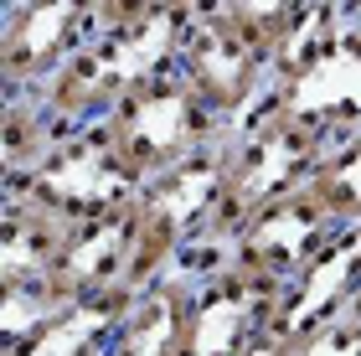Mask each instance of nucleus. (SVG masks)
<instances>
[{"label": "nucleus", "instance_id": "obj_1", "mask_svg": "<svg viewBox=\"0 0 361 356\" xmlns=\"http://www.w3.org/2000/svg\"><path fill=\"white\" fill-rule=\"evenodd\" d=\"M196 16H202V0H160L124 21H104L98 37L42 88L47 109L62 124H93L135 88L180 73V52Z\"/></svg>", "mask_w": 361, "mask_h": 356}, {"label": "nucleus", "instance_id": "obj_2", "mask_svg": "<svg viewBox=\"0 0 361 356\" xmlns=\"http://www.w3.org/2000/svg\"><path fill=\"white\" fill-rule=\"evenodd\" d=\"M227 150L233 135L196 150L191 160L150 176L135 197V264H129L124 295L135 300L150 284L171 279L180 269H207L217 264V212H222V186H227Z\"/></svg>", "mask_w": 361, "mask_h": 356}, {"label": "nucleus", "instance_id": "obj_3", "mask_svg": "<svg viewBox=\"0 0 361 356\" xmlns=\"http://www.w3.org/2000/svg\"><path fill=\"white\" fill-rule=\"evenodd\" d=\"M264 109L310 124L325 140L361 129V16L356 0H320L300 42L274 62Z\"/></svg>", "mask_w": 361, "mask_h": 356}, {"label": "nucleus", "instance_id": "obj_4", "mask_svg": "<svg viewBox=\"0 0 361 356\" xmlns=\"http://www.w3.org/2000/svg\"><path fill=\"white\" fill-rule=\"evenodd\" d=\"M331 150V140L315 135L310 124H294L274 109H258L233 129V150H227V186H222V212H217V238L212 248H222L243 222L264 207L294 197L315 181L320 160Z\"/></svg>", "mask_w": 361, "mask_h": 356}, {"label": "nucleus", "instance_id": "obj_5", "mask_svg": "<svg viewBox=\"0 0 361 356\" xmlns=\"http://www.w3.org/2000/svg\"><path fill=\"white\" fill-rule=\"evenodd\" d=\"M140 186L145 181L114 150L104 119L73 124L26 176H6L0 181L6 197H26L62 222H93V217L124 212V207H135Z\"/></svg>", "mask_w": 361, "mask_h": 356}, {"label": "nucleus", "instance_id": "obj_6", "mask_svg": "<svg viewBox=\"0 0 361 356\" xmlns=\"http://www.w3.org/2000/svg\"><path fill=\"white\" fill-rule=\"evenodd\" d=\"M104 129L140 181H150V176L191 160L196 150L217 145L222 135H233L180 73L160 78V83H145L129 99H119L104 114Z\"/></svg>", "mask_w": 361, "mask_h": 356}, {"label": "nucleus", "instance_id": "obj_7", "mask_svg": "<svg viewBox=\"0 0 361 356\" xmlns=\"http://www.w3.org/2000/svg\"><path fill=\"white\" fill-rule=\"evenodd\" d=\"M180 78L202 93L207 109L227 129H238L248 114L264 109L269 83H274V57L258 52L212 0H202V16H196L186 52H180Z\"/></svg>", "mask_w": 361, "mask_h": 356}, {"label": "nucleus", "instance_id": "obj_8", "mask_svg": "<svg viewBox=\"0 0 361 356\" xmlns=\"http://www.w3.org/2000/svg\"><path fill=\"white\" fill-rule=\"evenodd\" d=\"M336 228H341V222L325 212V202L305 186V191H294V197L264 207V212H253L217 253H222L227 269L243 274V279L284 295V289L305 274L310 258L331 243Z\"/></svg>", "mask_w": 361, "mask_h": 356}, {"label": "nucleus", "instance_id": "obj_9", "mask_svg": "<svg viewBox=\"0 0 361 356\" xmlns=\"http://www.w3.org/2000/svg\"><path fill=\"white\" fill-rule=\"evenodd\" d=\"M104 26V0H6L0 78L6 88H47Z\"/></svg>", "mask_w": 361, "mask_h": 356}, {"label": "nucleus", "instance_id": "obj_10", "mask_svg": "<svg viewBox=\"0 0 361 356\" xmlns=\"http://www.w3.org/2000/svg\"><path fill=\"white\" fill-rule=\"evenodd\" d=\"M279 295L238 269L212 264L191 274V310H186V341L180 356H248L269 336Z\"/></svg>", "mask_w": 361, "mask_h": 356}, {"label": "nucleus", "instance_id": "obj_11", "mask_svg": "<svg viewBox=\"0 0 361 356\" xmlns=\"http://www.w3.org/2000/svg\"><path fill=\"white\" fill-rule=\"evenodd\" d=\"M356 300H361V222H341L331 243L305 264V274L279 295L269 331L294 346L305 336L346 320Z\"/></svg>", "mask_w": 361, "mask_h": 356}, {"label": "nucleus", "instance_id": "obj_12", "mask_svg": "<svg viewBox=\"0 0 361 356\" xmlns=\"http://www.w3.org/2000/svg\"><path fill=\"white\" fill-rule=\"evenodd\" d=\"M129 264H135V207L93 222H73L62 238V253L47 274L42 295L52 305H83L104 295H124Z\"/></svg>", "mask_w": 361, "mask_h": 356}, {"label": "nucleus", "instance_id": "obj_13", "mask_svg": "<svg viewBox=\"0 0 361 356\" xmlns=\"http://www.w3.org/2000/svg\"><path fill=\"white\" fill-rule=\"evenodd\" d=\"M73 222L52 217L47 207L26 197H6L0 212V295H21V289H42L52 274L62 238Z\"/></svg>", "mask_w": 361, "mask_h": 356}, {"label": "nucleus", "instance_id": "obj_14", "mask_svg": "<svg viewBox=\"0 0 361 356\" xmlns=\"http://www.w3.org/2000/svg\"><path fill=\"white\" fill-rule=\"evenodd\" d=\"M129 310V295H104L83 305H57L16 341H0V356H104L119 320Z\"/></svg>", "mask_w": 361, "mask_h": 356}, {"label": "nucleus", "instance_id": "obj_15", "mask_svg": "<svg viewBox=\"0 0 361 356\" xmlns=\"http://www.w3.org/2000/svg\"><path fill=\"white\" fill-rule=\"evenodd\" d=\"M186 310H191V274H171V279L150 284L145 295L129 300L104 356H180Z\"/></svg>", "mask_w": 361, "mask_h": 356}, {"label": "nucleus", "instance_id": "obj_16", "mask_svg": "<svg viewBox=\"0 0 361 356\" xmlns=\"http://www.w3.org/2000/svg\"><path fill=\"white\" fill-rule=\"evenodd\" d=\"M68 129L73 124H62L52 109H47L42 88H6V114H0V181H6V176H26Z\"/></svg>", "mask_w": 361, "mask_h": 356}, {"label": "nucleus", "instance_id": "obj_17", "mask_svg": "<svg viewBox=\"0 0 361 356\" xmlns=\"http://www.w3.org/2000/svg\"><path fill=\"white\" fill-rule=\"evenodd\" d=\"M258 52H269L274 62L300 42V31L310 26L320 0H212Z\"/></svg>", "mask_w": 361, "mask_h": 356}, {"label": "nucleus", "instance_id": "obj_18", "mask_svg": "<svg viewBox=\"0 0 361 356\" xmlns=\"http://www.w3.org/2000/svg\"><path fill=\"white\" fill-rule=\"evenodd\" d=\"M310 191L325 202V212L336 222H361V129H351L346 140L325 150Z\"/></svg>", "mask_w": 361, "mask_h": 356}, {"label": "nucleus", "instance_id": "obj_19", "mask_svg": "<svg viewBox=\"0 0 361 356\" xmlns=\"http://www.w3.org/2000/svg\"><path fill=\"white\" fill-rule=\"evenodd\" d=\"M289 356H361V315H346L305 341H294Z\"/></svg>", "mask_w": 361, "mask_h": 356}, {"label": "nucleus", "instance_id": "obj_20", "mask_svg": "<svg viewBox=\"0 0 361 356\" xmlns=\"http://www.w3.org/2000/svg\"><path fill=\"white\" fill-rule=\"evenodd\" d=\"M145 6H160V0H104V21H124V16H135Z\"/></svg>", "mask_w": 361, "mask_h": 356}, {"label": "nucleus", "instance_id": "obj_21", "mask_svg": "<svg viewBox=\"0 0 361 356\" xmlns=\"http://www.w3.org/2000/svg\"><path fill=\"white\" fill-rule=\"evenodd\" d=\"M248 356H289V341H279V336L269 331V336H264V341H258Z\"/></svg>", "mask_w": 361, "mask_h": 356}, {"label": "nucleus", "instance_id": "obj_22", "mask_svg": "<svg viewBox=\"0 0 361 356\" xmlns=\"http://www.w3.org/2000/svg\"><path fill=\"white\" fill-rule=\"evenodd\" d=\"M351 315H361V300H356V310H351Z\"/></svg>", "mask_w": 361, "mask_h": 356}, {"label": "nucleus", "instance_id": "obj_23", "mask_svg": "<svg viewBox=\"0 0 361 356\" xmlns=\"http://www.w3.org/2000/svg\"><path fill=\"white\" fill-rule=\"evenodd\" d=\"M356 16H361V0H356Z\"/></svg>", "mask_w": 361, "mask_h": 356}]
</instances>
